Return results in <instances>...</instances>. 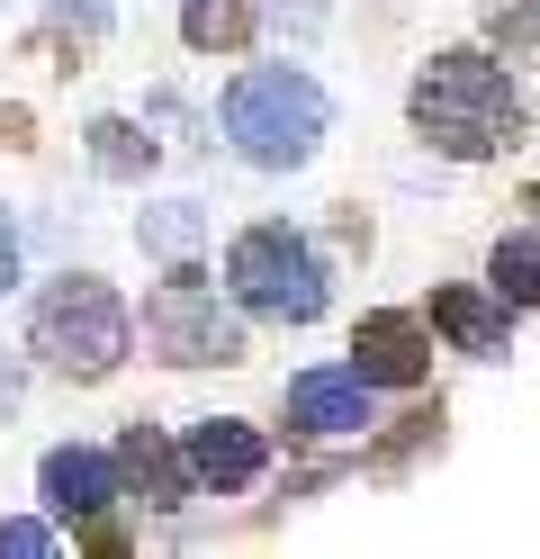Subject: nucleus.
I'll return each mask as SVG.
<instances>
[{
    "label": "nucleus",
    "mask_w": 540,
    "mask_h": 559,
    "mask_svg": "<svg viewBox=\"0 0 540 559\" xmlns=\"http://www.w3.org/2000/svg\"><path fill=\"white\" fill-rule=\"evenodd\" d=\"M406 118L432 154H451V163H487V154H514V135H523V91L504 82V63L478 55V46H451V55H432L415 91H406Z\"/></svg>",
    "instance_id": "f257e3e1"
},
{
    "label": "nucleus",
    "mask_w": 540,
    "mask_h": 559,
    "mask_svg": "<svg viewBox=\"0 0 540 559\" xmlns=\"http://www.w3.org/2000/svg\"><path fill=\"white\" fill-rule=\"evenodd\" d=\"M127 343H135V317H127V298L108 289L99 271H63L36 289L27 307V361L36 370H55V379H108L127 361Z\"/></svg>",
    "instance_id": "f03ea898"
},
{
    "label": "nucleus",
    "mask_w": 540,
    "mask_h": 559,
    "mask_svg": "<svg viewBox=\"0 0 540 559\" xmlns=\"http://www.w3.org/2000/svg\"><path fill=\"white\" fill-rule=\"evenodd\" d=\"M324 127H334V99H324V82L298 73V63H252V73H235V91H226V145L252 171L315 163Z\"/></svg>",
    "instance_id": "7ed1b4c3"
},
{
    "label": "nucleus",
    "mask_w": 540,
    "mask_h": 559,
    "mask_svg": "<svg viewBox=\"0 0 540 559\" xmlns=\"http://www.w3.org/2000/svg\"><path fill=\"white\" fill-rule=\"evenodd\" d=\"M226 289L235 307H252V317H271V325H315L324 317V262H315V243L298 226H243L226 243Z\"/></svg>",
    "instance_id": "20e7f679"
},
{
    "label": "nucleus",
    "mask_w": 540,
    "mask_h": 559,
    "mask_svg": "<svg viewBox=\"0 0 540 559\" xmlns=\"http://www.w3.org/2000/svg\"><path fill=\"white\" fill-rule=\"evenodd\" d=\"M144 353L163 370H235L252 343H243V317L207 289L199 262H171V280L144 298Z\"/></svg>",
    "instance_id": "39448f33"
},
{
    "label": "nucleus",
    "mask_w": 540,
    "mask_h": 559,
    "mask_svg": "<svg viewBox=\"0 0 540 559\" xmlns=\"http://www.w3.org/2000/svg\"><path fill=\"white\" fill-rule=\"evenodd\" d=\"M36 497H46V514L63 523H91L127 497V478H118V451H91V442H55L46 461H36Z\"/></svg>",
    "instance_id": "423d86ee"
},
{
    "label": "nucleus",
    "mask_w": 540,
    "mask_h": 559,
    "mask_svg": "<svg viewBox=\"0 0 540 559\" xmlns=\"http://www.w3.org/2000/svg\"><path fill=\"white\" fill-rule=\"evenodd\" d=\"M351 370L370 379V389H423V379H432V325L406 317V307L360 317V334H351Z\"/></svg>",
    "instance_id": "0eeeda50"
},
{
    "label": "nucleus",
    "mask_w": 540,
    "mask_h": 559,
    "mask_svg": "<svg viewBox=\"0 0 540 559\" xmlns=\"http://www.w3.org/2000/svg\"><path fill=\"white\" fill-rule=\"evenodd\" d=\"M180 451H190V478H199V487H216V497H243V487L271 469V442L252 433L243 415H199Z\"/></svg>",
    "instance_id": "6e6552de"
},
{
    "label": "nucleus",
    "mask_w": 540,
    "mask_h": 559,
    "mask_svg": "<svg viewBox=\"0 0 540 559\" xmlns=\"http://www.w3.org/2000/svg\"><path fill=\"white\" fill-rule=\"evenodd\" d=\"M288 425L324 433V442L379 425V415H370V379H360V370H298V379H288Z\"/></svg>",
    "instance_id": "1a4fd4ad"
},
{
    "label": "nucleus",
    "mask_w": 540,
    "mask_h": 559,
    "mask_svg": "<svg viewBox=\"0 0 540 559\" xmlns=\"http://www.w3.org/2000/svg\"><path fill=\"white\" fill-rule=\"evenodd\" d=\"M118 478H127L154 514H180V506H190V487H199V478H190V451H171L154 425H127V433H118Z\"/></svg>",
    "instance_id": "9d476101"
},
{
    "label": "nucleus",
    "mask_w": 540,
    "mask_h": 559,
    "mask_svg": "<svg viewBox=\"0 0 540 559\" xmlns=\"http://www.w3.org/2000/svg\"><path fill=\"white\" fill-rule=\"evenodd\" d=\"M432 325H442L459 353L504 361V334H514V298H487V289H432Z\"/></svg>",
    "instance_id": "9b49d317"
},
{
    "label": "nucleus",
    "mask_w": 540,
    "mask_h": 559,
    "mask_svg": "<svg viewBox=\"0 0 540 559\" xmlns=\"http://www.w3.org/2000/svg\"><path fill=\"white\" fill-rule=\"evenodd\" d=\"M252 27H262V0H190V10H180V37L199 55H243Z\"/></svg>",
    "instance_id": "f8f14e48"
},
{
    "label": "nucleus",
    "mask_w": 540,
    "mask_h": 559,
    "mask_svg": "<svg viewBox=\"0 0 540 559\" xmlns=\"http://www.w3.org/2000/svg\"><path fill=\"white\" fill-rule=\"evenodd\" d=\"M82 135H91V163L108 171V181H144V171H154V135H144L135 118H91Z\"/></svg>",
    "instance_id": "ddd939ff"
},
{
    "label": "nucleus",
    "mask_w": 540,
    "mask_h": 559,
    "mask_svg": "<svg viewBox=\"0 0 540 559\" xmlns=\"http://www.w3.org/2000/svg\"><path fill=\"white\" fill-rule=\"evenodd\" d=\"M487 280H495V298L540 307V235H504L495 253H487Z\"/></svg>",
    "instance_id": "4468645a"
},
{
    "label": "nucleus",
    "mask_w": 540,
    "mask_h": 559,
    "mask_svg": "<svg viewBox=\"0 0 540 559\" xmlns=\"http://www.w3.org/2000/svg\"><path fill=\"white\" fill-rule=\"evenodd\" d=\"M478 19L514 63H540V0H478Z\"/></svg>",
    "instance_id": "2eb2a0df"
},
{
    "label": "nucleus",
    "mask_w": 540,
    "mask_h": 559,
    "mask_svg": "<svg viewBox=\"0 0 540 559\" xmlns=\"http://www.w3.org/2000/svg\"><path fill=\"white\" fill-rule=\"evenodd\" d=\"M135 235L154 243V253L190 262V253H199V207H190V199H163V207H144V217H135Z\"/></svg>",
    "instance_id": "dca6fc26"
},
{
    "label": "nucleus",
    "mask_w": 540,
    "mask_h": 559,
    "mask_svg": "<svg viewBox=\"0 0 540 559\" xmlns=\"http://www.w3.org/2000/svg\"><path fill=\"white\" fill-rule=\"evenodd\" d=\"M432 433H442V406H415V415H396V433L370 451V469H406V461H415V451H423Z\"/></svg>",
    "instance_id": "f3484780"
},
{
    "label": "nucleus",
    "mask_w": 540,
    "mask_h": 559,
    "mask_svg": "<svg viewBox=\"0 0 540 559\" xmlns=\"http://www.w3.org/2000/svg\"><path fill=\"white\" fill-rule=\"evenodd\" d=\"M46 19H55V37H72V46L108 37V0H46Z\"/></svg>",
    "instance_id": "a211bd4d"
},
{
    "label": "nucleus",
    "mask_w": 540,
    "mask_h": 559,
    "mask_svg": "<svg viewBox=\"0 0 540 559\" xmlns=\"http://www.w3.org/2000/svg\"><path fill=\"white\" fill-rule=\"evenodd\" d=\"M0 559H55V523L10 514V523H0Z\"/></svg>",
    "instance_id": "6ab92c4d"
},
{
    "label": "nucleus",
    "mask_w": 540,
    "mask_h": 559,
    "mask_svg": "<svg viewBox=\"0 0 540 559\" xmlns=\"http://www.w3.org/2000/svg\"><path fill=\"white\" fill-rule=\"evenodd\" d=\"M19 289V226H10V207H0V298Z\"/></svg>",
    "instance_id": "aec40b11"
},
{
    "label": "nucleus",
    "mask_w": 540,
    "mask_h": 559,
    "mask_svg": "<svg viewBox=\"0 0 540 559\" xmlns=\"http://www.w3.org/2000/svg\"><path fill=\"white\" fill-rule=\"evenodd\" d=\"M0 145H10V154H27V145H36V135H27V109H0Z\"/></svg>",
    "instance_id": "412c9836"
},
{
    "label": "nucleus",
    "mask_w": 540,
    "mask_h": 559,
    "mask_svg": "<svg viewBox=\"0 0 540 559\" xmlns=\"http://www.w3.org/2000/svg\"><path fill=\"white\" fill-rule=\"evenodd\" d=\"M0 415H19V361H0Z\"/></svg>",
    "instance_id": "4be33fe9"
},
{
    "label": "nucleus",
    "mask_w": 540,
    "mask_h": 559,
    "mask_svg": "<svg viewBox=\"0 0 540 559\" xmlns=\"http://www.w3.org/2000/svg\"><path fill=\"white\" fill-rule=\"evenodd\" d=\"M531 207H540V190H531Z\"/></svg>",
    "instance_id": "5701e85b"
}]
</instances>
